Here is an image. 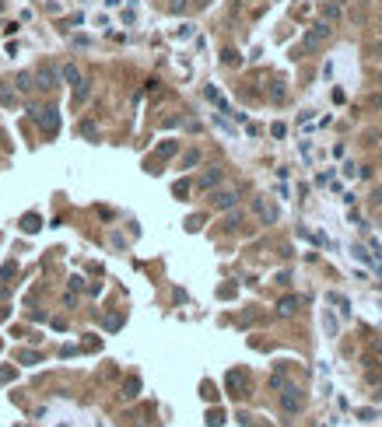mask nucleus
I'll list each match as a JSON object with an SVG mask.
<instances>
[{
  "instance_id": "obj_14",
  "label": "nucleus",
  "mask_w": 382,
  "mask_h": 427,
  "mask_svg": "<svg viewBox=\"0 0 382 427\" xmlns=\"http://www.w3.org/2000/svg\"><path fill=\"white\" fill-rule=\"evenodd\" d=\"M88 95H92V84H88V81H81V84L74 88V105H81V102H84Z\"/></svg>"
},
{
  "instance_id": "obj_7",
  "label": "nucleus",
  "mask_w": 382,
  "mask_h": 427,
  "mask_svg": "<svg viewBox=\"0 0 382 427\" xmlns=\"http://www.w3.org/2000/svg\"><path fill=\"white\" fill-rule=\"evenodd\" d=\"M228 389L235 396H246V375L242 371H228Z\"/></svg>"
},
{
  "instance_id": "obj_28",
  "label": "nucleus",
  "mask_w": 382,
  "mask_h": 427,
  "mask_svg": "<svg viewBox=\"0 0 382 427\" xmlns=\"http://www.w3.org/2000/svg\"><path fill=\"white\" fill-rule=\"evenodd\" d=\"M270 133H274V137H284V133H287L284 123H274V126H270Z\"/></svg>"
},
{
  "instance_id": "obj_9",
  "label": "nucleus",
  "mask_w": 382,
  "mask_h": 427,
  "mask_svg": "<svg viewBox=\"0 0 382 427\" xmlns=\"http://www.w3.org/2000/svg\"><path fill=\"white\" fill-rule=\"evenodd\" d=\"M0 105L14 109V105H18V88H11V84H0Z\"/></svg>"
},
{
  "instance_id": "obj_8",
  "label": "nucleus",
  "mask_w": 382,
  "mask_h": 427,
  "mask_svg": "<svg viewBox=\"0 0 382 427\" xmlns=\"http://www.w3.org/2000/svg\"><path fill=\"white\" fill-rule=\"evenodd\" d=\"M60 77H64L67 84H74V88H77V84L84 81V77H81V70H77L74 63H64V67H60Z\"/></svg>"
},
{
  "instance_id": "obj_6",
  "label": "nucleus",
  "mask_w": 382,
  "mask_h": 427,
  "mask_svg": "<svg viewBox=\"0 0 382 427\" xmlns=\"http://www.w3.org/2000/svg\"><path fill=\"white\" fill-rule=\"evenodd\" d=\"M211 203H214L218 210H228V207H235V203H239V193H231V189H221V193H214V196H211Z\"/></svg>"
},
{
  "instance_id": "obj_31",
  "label": "nucleus",
  "mask_w": 382,
  "mask_h": 427,
  "mask_svg": "<svg viewBox=\"0 0 382 427\" xmlns=\"http://www.w3.org/2000/svg\"><path fill=\"white\" fill-rule=\"evenodd\" d=\"M11 378H14V371H11V368H4V371H0V382H11Z\"/></svg>"
},
{
  "instance_id": "obj_22",
  "label": "nucleus",
  "mask_w": 382,
  "mask_h": 427,
  "mask_svg": "<svg viewBox=\"0 0 382 427\" xmlns=\"http://www.w3.org/2000/svg\"><path fill=\"white\" fill-rule=\"evenodd\" d=\"M21 228H25V231H39V217H35V214H28V217L21 221Z\"/></svg>"
},
{
  "instance_id": "obj_25",
  "label": "nucleus",
  "mask_w": 382,
  "mask_h": 427,
  "mask_svg": "<svg viewBox=\"0 0 382 427\" xmlns=\"http://www.w3.org/2000/svg\"><path fill=\"white\" fill-rule=\"evenodd\" d=\"M221 60H224V63H235V60H239V53H235V49H224Z\"/></svg>"
},
{
  "instance_id": "obj_17",
  "label": "nucleus",
  "mask_w": 382,
  "mask_h": 427,
  "mask_svg": "<svg viewBox=\"0 0 382 427\" xmlns=\"http://www.w3.org/2000/svg\"><path fill=\"white\" fill-rule=\"evenodd\" d=\"M330 301H333V305H340V312H344V315H350V301L344 298V294H337V291H333V294H330Z\"/></svg>"
},
{
  "instance_id": "obj_15",
  "label": "nucleus",
  "mask_w": 382,
  "mask_h": 427,
  "mask_svg": "<svg viewBox=\"0 0 382 427\" xmlns=\"http://www.w3.org/2000/svg\"><path fill=\"white\" fill-rule=\"evenodd\" d=\"M322 326H326V333H330V336H337V329H340L337 319H333V312H326V308H322Z\"/></svg>"
},
{
  "instance_id": "obj_2",
  "label": "nucleus",
  "mask_w": 382,
  "mask_h": 427,
  "mask_svg": "<svg viewBox=\"0 0 382 427\" xmlns=\"http://www.w3.org/2000/svg\"><path fill=\"white\" fill-rule=\"evenodd\" d=\"M32 77H35V88H42V92H49V88L60 84V70L53 63H39V70H35Z\"/></svg>"
},
{
  "instance_id": "obj_10",
  "label": "nucleus",
  "mask_w": 382,
  "mask_h": 427,
  "mask_svg": "<svg viewBox=\"0 0 382 427\" xmlns=\"http://www.w3.org/2000/svg\"><path fill=\"white\" fill-rule=\"evenodd\" d=\"M14 88H18V92H32V88H35V77L28 74V70H21V74L14 77Z\"/></svg>"
},
{
  "instance_id": "obj_3",
  "label": "nucleus",
  "mask_w": 382,
  "mask_h": 427,
  "mask_svg": "<svg viewBox=\"0 0 382 427\" xmlns=\"http://www.w3.org/2000/svg\"><path fill=\"white\" fill-rule=\"evenodd\" d=\"M330 39V25L326 21H319V25H312V28L305 32V39H302V49H309V53H316L319 46Z\"/></svg>"
},
{
  "instance_id": "obj_5",
  "label": "nucleus",
  "mask_w": 382,
  "mask_h": 427,
  "mask_svg": "<svg viewBox=\"0 0 382 427\" xmlns=\"http://www.w3.org/2000/svg\"><path fill=\"white\" fill-rule=\"evenodd\" d=\"M253 210L259 214V221H263V224H274V221H277V207H274V203H267L263 196L253 203Z\"/></svg>"
},
{
  "instance_id": "obj_13",
  "label": "nucleus",
  "mask_w": 382,
  "mask_h": 427,
  "mask_svg": "<svg viewBox=\"0 0 382 427\" xmlns=\"http://www.w3.org/2000/svg\"><path fill=\"white\" fill-rule=\"evenodd\" d=\"M175 151H179V140H161V144H158V151H155V154H158V158H172Z\"/></svg>"
},
{
  "instance_id": "obj_35",
  "label": "nucleus",
  "mask_w": 382,
  "mask_h": 427,
  "mask_svg": "<svg viewBox=\"0 0 382 427\" xmlns=\"http://www.w3.org/2000/svg\"><path fill=\"white\" fill-rule=\"evenodd\" d=\"M379 74H382V70H379Z\"/></svg>"
},
{
  "instance_id": "obj_26",
  "label": "nucleus",
  "mask_w": 382,
  "mask_h": 427,
  "mask_svg": "<svg viewBox=\"0 0 382 427\" xmlns=\"http://www.w3.org/2000/svg\"><path fill=\"white\" fill-rule=\"evenodd\" d=\"M270 389H284V375H274V378H270Z\"/></svg>"
},
{
  "instance_id": "obj_4",
  "label": "nucleus",
  "mask_w": 382,
  "mask_h": 427,
  "mask_svg": "<svg viewBox=\"0 0 382 427\" xmlns=\"http://www.w3.org/2000/svg\"><path fill=\"white\" fill-rule=\"evenodd\" d=\"M302 406H305L302 389H298V385H284V392H281V410H284V413H298Z\"/></svg>"
},
{
  "instance_id": "obj_21",
  "label": "nucleus",
  "mask_w": 382,
  "mask_h": 427,
  "mask_svg": "<svg viewBox=\"0 0 382 427\" xmlns=\"http://www.w3.org/2000/svg\"><path fill=\"white\" fill-rule=\"evenodd\" d=\"M196 161H200V151H186V154H183V168H193Z\"/></svg>"
},
{
  "instance_id": "obj_20",
  "label": "nucleus",
  "mask_w": 382,
  "mask_h": 427,
  "mask_svg": "<svg viewBox=\"0 0 382 427\" xmlns=\"http://www.w3.org/2000/svg\"><path fill=\"white\" fill-rule=\"evenodd\" d=\"M224 424V413L221 410H211V413H207V427H221Z\"/></svg>"
},
{
  "instance_id": "obj_16",
  "label": "nucleus",
  "mask_w": 382,
  "mask_h": 427,
  "mask_svg": "<svg viewBox=\"0 0 382 427\" xmlns=\"http://www.w3.org/2000/svg\"><path fill=\"white\" fill-rule=\"evenodd\" d=\"M137 392H140V378H127V385H123V396L133 399Z\"/></svg>"
},
{
  "instance_id": "obj_34",
  "label": "nucleus",
  "mask_w": 382,
  "mask_h": 427,
  "mask_svg": "<svg viewBox=\"0 0 382 427\" xmlns=\"http://www.w3.org/2000/svg\"><path fill=\"white\" fill-rule=\"evenodd\" d=\"M337 4H340V0H337Z\"/></svg>"
},
{
  "instance_id": "obj_18",
  "label": "nucleus",
  "mask_w": 382,
  "mask_h": 427,
  "mask_svg": "<svg viewBox=\"0 0 382 427\" xmlns=\"http://www.w3.org/2000/svg\"><path fill=\"white\" fill-rule=\"evenodd\" d=\"M284 84H281V81H274V84H270V98H274V102H284Z\"/></svg>"
},
{
  "instance_id": "obj_24",
  "label": "nucleus",
  "mask_w": 382,
  "mask_h": 427,
  "mask_svg": "<svg viewBox=\"0 0 382 427\" xmlns=\"http://www.w3.org/2000/svg\"><path fill=\"white\" fill-rule=\"evenodd\" d=\"M105 326H109V329H120V326H123V319H120V315H109V319H105Z\"/></svg>"
},
{
  "instance_id": "obj_30",
  "label": "nucleus",
  "mask_w": 382,
  "mask_h": 427,
  "mask_svg": "<svg viewBox=\"0 0 382 427\" xmlns=\"http://www.w3.org/2000/svg\"><path fill=\"white\" fill-rule=\"evenodd\" d=\"M172 11H175V14H183V11H186V0H172Z\"/></svg>"
},
{
  "instance_id": "obj_32",
  "label": "nucleus",
  "mask_w": 382,
  "mask_h": 427,
  "mask_svg": "<svg viewBox=\"0 0 382 427\" xmlns=\"http://www.w3.org/2000/svg\"><path fill=\"white\" fill-rule=\"evenodd\" d=\"M193 4H196V7H207V0H193Z\"/></svg>"
},
{
  "instance_id": "obj_19",
  "label": "nucleus",
  "mask_w": 382,
  "mask_h": 427,
  "mask_svg": "<svg viewBox=\"0 0 382 427\" xmlns=\"http://www.w3.org/2000/svg\"><path fill=\"white\" fill-rule=\"evenodd\" d=\"M337 14H340V11H337V4H322V18H326V25H330V21H337Z\"/></svg>"
},
{
  "instance_id": "obj_27",
  "label": "nucleus",
  "mask_w": 382,
  "mask_h": 427,
  "mask_svg": "<svg viewBox=\"0 0 382 427\" xmlns=\"http://www.w3.org/2000/svg\"><path fill=\"white\" fill-rule=\"evenodd\" d=\"M358 420H375V410H358Z\"/></svg>"
},
{
  "instance_id": "obj_1",
  "label": "nucleus",
  "mask_w": 382,
  "mask_h": 427,
  "mask_svg": "<svg viewBox=\"0 0 382 427\" xmlns=\"http://www.w3.org/2000/svg\"><path fill=\"white\" fill-rule=\"evenodd\" d=\"M28 112H32V119L42 126L46 137H53V133L60 130V112H56V109H28Z\"/></svg>"
},
{
  "instance_id": "obj_12",
  "label": "nucleus",
  "mask_w": 382,
  "mask_h": 427,
  "mask_svg": "<svg viewBox=\"0 0 382 427\" xmlns=\"http://www.w3.org/2000/svg\"><path fill=\"white\" fill-rule=\"evenodd\" d=\"M298 305H302V301L287 294V298H281V305H277V312H281V315H295V312H298Z\"/></svg>"
},
{
  "instance_id": "obj_29",
  "label": "nucleus",
  "mask_w": 382,
  "mask_h": 427,
  "mask_svg": "<svg viewBox=\"0 0 382 427\" xmlns=\"http://www.w3.org/2000/svg\"><path fill=\"white\" fill-rule=\"evenodd\" d=\"M382 378V368H368V382H379Z\"/></svg>"
},
{
  "instance_id": "obj_11",
  "label": "nucleus",
  "mask_w": 382,
  "mask_h": 427,
  "mask_svg": "<svg viewBox=\"0 0 382 427\" xmlns=\"http://www.w3.org/2000/svg\"><path fill=\"white\" fill-rule=\"evenodd\" d=\"M221 182V168H211V172H203L200 175V189H211V186Z\"/></svg>"
},
{
  "instance_id": "obj_23",
  "label": "nucleus",
  "mask_w": 382,
  "mask_h": 427,
  "mask_svg": "<svg viewBox=\"0 0 382 427\" xmlns=\"http://www.w3.org/2000/svg\"><path fill=\"white\" fill-rule=\"evenodd\" d=\"M172 193H175L179 200H186V193H190V182H186V179H183V182H175V189H172Z\"/></svg>"
},
{
  "instance_id": "obj_33",
  "label": "nucleus",
  "mask_w": 382,
  "mask_h": 427,
  "mask_svg": "<svg viewBox=\"0 0 382 427\" xmlns=\"http://www.w3.org/2000/svg\"><path fill=\"white\" fill-rule=\"evenodd\" d=\"M379 158H382V147H379Z\"/></svg>"
}]
</instances>
